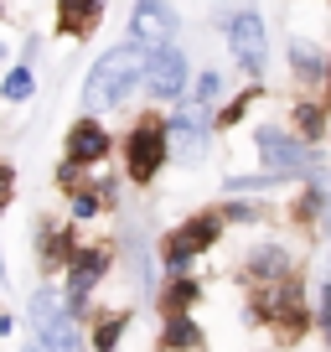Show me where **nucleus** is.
<instances>
[{
	"instance_id": "16",
	"label": "nucleus",
	"mask_w": 331,
	"mask_h": 352,
	"mask_svg": "<svg viewBox=\"0 0 331 352\" xmlns=\"http://www.w3.org/2000/svg\"><path fill=\"white\" fill-rule=\"evenodd\" d=\"M295 124H300V135H310V140H316V135L326 130V114H321L316 104H300V109H295Z\"/></svg>"
},
{
	"instance_id": "23",
	"label": "nucleus",
	"mask_w": 331,
	"mask_h": 352,
	"mask_svg": "<svg viewBox=\"0 0 331 352\" xmlns=\"http://www.w3.org/2000/svg\"><path fill=\"white\" fill-rule=\"evenodd\" d=\"M321 327H326V337H331V285L321 290Z\"/></svg>"
},
{
	"instance_id": "13",
	"label": "nucleus",
	"mask_w": 331,
	"mask_h": 352,
	"mask_svg": "<svg viewBox=\"0 0 331 352\" xmlns=\"http://www.w3.org/2000/svg\"><path fill=\"white\" fill-rule=\"evenodd\" d=\"M197 342H202V331H197V321H192V316H166V347H171V352L197 347Z\"/></svg>"
},
{
	"instance_id": "21",
	"label": "nucleus",
	"mask_w": 331,
	"mask_h": 352,
	"mask_svg": "<svg viewBox=\"0 0 331 352\" xmlns=\"http://www.w3.org/2000/svg\"><path fill=\"white\" fill-rule=\"evenodd\" d=\"M212 94H218V73H202L197 78V99H212Z\"/></svg>"
},
{
	"instance_id": "4",
	"label": "nucleus",
	"mask_w": 331,
	"mask_h": 352,
	"mask_svg": "<svg viewBox=\"0 0 331 352\" xmlns=\"http://www.w3.org/2000/svg\"><path fill=\"white\" fill-rule=\"evenodd\" d=\"M145 52V78H150V94L161 99H176L181 88H187V57L176 47H140Z\"/></svg>"
},
{
	"instance_id": "24",
	"label": "nucleus",
	"mask_w": 331,
	"mask_h": 352,
	"mask_svg": "<svg viewBox=\"0 0 331 352\" xmlns=\"http://www.w3.org/2000/svg\"><path fill=\"white\" fill-rule=\"evenodd\" d=\"M21 352H42V342H26V347H21Z\"/></svg>"
},
{
	"instance_id": "1",
	"label": "nucleus",
	"mask_w": 331,
	"mask_h": 352,
	"mask_svg": "<svg viewBox=\"0 0 331 352\" xmlns=\"http://www.w3.org/2000/svg\"><path fill=\"white\" fill-rule=\"evenodd\" d=\"M140 78H145V52L140 47H114V52H104L99 63H93L89 83H83V104H89V109H109Z\"/></svg>"
},
{
	"instance_id": "11",
	"label": "nucleus",
	"mask_w": 331,
	"mask_h": 352,
	"mask_svg": "<svg viewBox=\"0 0 331 352\" xmlns=\"http://www.w3.org/2000/svg\"><path fill=\"white\" fill-rule=\"evenodd\" d=\"M104 249H83V254H73V264H67V296H73V306L83 296H89L93 285H99V275H104Z\"/></svg>"
},
{
	"instance_id": "17",
	"label": "nucleus",
	"mask_w": 331,
	"mask_h": 352,
	"mask_svg": "<svg viewBox=\"0 0 331 352\" xmlns=\"http://www.w3.org/2000/svg\"><path fill=\"white\" fill-rule=\"evenodd\" d=\"M119 331H124V316H109V321H99V331H93V347H99V352H114Z\"/></svg>"
},
{
	"instance_id": "6",
	"label": "nucleus",
	"mask_w": 331,
	"mask_h": 352,
	"mask_svg": "<svg viewBox=\"0 0 331 352\" xmlns=\"http://www.w3.org/2000/svg\"><path fill=\"white\" fill-rule=\"evenodd\" d=\"M166 161V124H140V130L130 135V176L135 182H150L155 171H161Z\"/></svg>"
},
{
	"instance_id": "12",
	"label": "nucleus",
	"mask_w": 331,
	"mask_h": 352,
	"mask_svg": "<svg viewBox=\"0 0 331 352\" xmlns=\"http://www.w3.org/2000/svg\"><path fill=\"white\" fill-rule=\"evenodd\" d=\"M99 16H104V0H62V6H57V26H62L67 36H89Z\"/></svg>"
},
{
	"instance_id": "14",
	"label": "nucleus",
	"mask_w": 331,
	"mask_h": 352,
	"mask_svg": "<svg viewBox=\"0 0 331 352\" xmlns=\"http://www.w3.org/2000/svg\"><path fill=\"white\" fill-rule=\"evenodd\" d=\"M254 275L279 285V275H285V249H259V254H254Z\"/></svg>"
},
{
	"instance_id": "7",
	"label": "nucleus",
	"mask_w": 331,
	"mask_h": 352,
	"mask_svg": "<svg viewBox=\"0 0 331 352\" xmlns=\"http://www.w3.org/2000/svg\"><path fill=\"white\" fill-rule=\"evenodd\" d=\"M104 155H109V130L93 120H78L73 130H67V161L73 166H99Z\"/></svg>"
},
{
	"instance_id": "9",
	"label": "nucleus",
	"mask_w": 331,
	"mask_h": 352,
	"mask_svg": "<svg viewBox=\"0 0 331 352\" xmlns=\"http://www.w3.org/2000/svg\"><path fill=\"white\" fill-rule=\"evenodd\" d=\"M264 311H269V321H279V327L285 331H300L306 327V300H300V290L295 285H285V280H279L275 290H264Z\"/></svg>"
},
{
	"instance_id": "18",
	"label": "nucleus",
	"mask_w": 331,
	"mask_h": 352,
	"mask_svg": "<svg viewBox=\"0 0 331 352\" xmlns=\"http://www.w3.org/2000/svg\"><path fill=\"white\" fill-rule=\"evenodd\" d=\"M32 73L26 67H11V78H5V99H32Z\"/></svg>"
},
{
	"instance_id": "19",
	"label": "nucleus",
	"mask_w": 331,
	"mask_h": 352,
	"mask_svg": "<svg viewBox=\"0 0 331 352\" xmlns=\"http://www.w3.org/2000/svg\"><path fill=\"white\" fill-rule=\"evenodd\" d=\"M254 99H259V88H249V94H243V99H233V104H228V109H222V114H218V120H212V124H233V120H238V114L249 109V104H254Z\"/></svg>"
},
{
	"instance_id": "3",
	"label": "nucleus",
	"mask_w": 331,
	"mask_h": 352,
	"mask_svg": "<svg viewBox=\"0 0 331 352\" xmlns=\"http://www.w3.org/2000/svg\"><path fill=\"white\" fill-rule=\"evenodd\" d=\"M228 47L249 73H264V57H269V42H264V21L259 11H238L228 21Z\"/></svg>"
},
{
	"instance_id": "20",
	"label": "nucleus",
	"mask_w": 331,
	"mask_h": 352,
	"mask_svg": "<svg viewBox=\"0 0 331 352\" xmlns=\"http://www.w3.org/2000/svg\"><path fill=\"white\" fill-rule=\"evenodd\" d=\"M73 212H78V218L99 212V192H78V197H73Z\"/></svg>"
},
{
	"instance_id": "10",
	"label": "nucleus",
	"mask_w": 331,
	"mask_h": 352,
	"mask_svg": "<svg viewBox=\"0 0 331 352\" xmlns=\"http://www.w3.org/2000/svg\"><path fill=\"white\" fill-rule=\"evenodd\" d=\"M135 32H140L145 47H171L176 11H171V6H135Z\"/></svg>"
},
{
	"instance_id": "5",
	"label": "nucleus",
	"mask_w": 331,
	"mask_h": 352,
	"mask_svg": "<svg viewBox=\"0 0 331 352\" xmlns=\"http://www.w3.org/2000/svg\"><path fill=\"white\" fill-rule=\"evenodd\" d=\"M218 233H222V223L212 218V212H202V218L181 223V228L171 233V249H166V259H171V270H187V259H192V254H202V249H207V243H218Z\"/></svg>"
},
{
	"instance_id": "22",
	"label": "nucleus",
	"mask_w": 331,
	"mask_h": 352,
	"mask_svg": "<svg viewBox=\"0 0 331 352\" xmlns=\"http://www.w3.org/2000/svg\"><path fill=\"white\" fill-rule=\"evenodd\" d=\"M321 212V192H306V197H300V218H316Z\"/></svg>"
},
{
	"instance_id": "2",
	"label": "nucleus",
	"mask_w": 331,
	"mask_h": 352,
	"mask_svg": "<svg viewBox=\"0 0 331 352\" xmlns=\"http://www.w3.org/2000/svg\"><path fill=\"white\" fill-rule=\"evenodd\" d=\"M32 321H36V337H42V352H83L73 311H67L52 290H36L32 296Z\"/></svg>"
},
{
	"instance_id": "8",
	"label": "nucleus",
	"mask_w": 331,
	"mask_h": 352,
	"mask_svg": "<svg viewBox=\"0 0 331 352\" xmlns=\"http://www.w3.org/2000/svg\"><path fill=\"white\" fill-rule=\"evenodd\" d=\"M259 155H264V166H275V171H306V145L290 140L285 130H259Z\"/></svg>"
},
{
	"instance_id": "15",
	"label": "nucleus",
	"mask_w": 331,
	"mask_h": 352,
	"mask_svg": "<svg viewBox=\"0 0 331 352\" xmlns=\"http://www.w3.org/2000/svg\"><path fill=\"white\" fill-rule=\"evenodd\" d=\"M197 300V280H176V285L166 290V311L171 316H181V306H192Z\"/></svg>"
}]
</instances>
